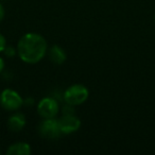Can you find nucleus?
Returning a JSON list of instances; mask_svg holds the SVG:
<instances>
[{
	"mask_svg": "<svg viewBox=\"0 0 155 155\" xmlns=\"http://www.w3.org/2000/svg\"><path fill=\"white\" fill-rule=\"evenodd\" d=\"M48 51L47 41L37 33H27L19 39L17 45V53L20 60L27 64H36Z\"/></svg>",
	"mask_w": 155,
	"mask_h": 155,
	"instance_id": "obj_1",
	"label": "nucleus"
},
{
	"mask_svg": "<svg viewBox=\"0 0 155 155\" xmlns=\"http://www.w3.org/2000/svg\"><path fill=\"white\" fill-rule=\"evenodd\" d=\"M3 52H5V54L8 56V58H13L14 55H16V53H17V51L15 50V48H13L12 46H5V50H3Z\"/></svg>",
	"mask_w": 155,
	"mask_h": 155,
	"instance_id": "obj_10",
	"label": "nucleus"
},
{
	"mask_svg": "<svg viewBox=\"0 0 155 155\" xmlns=\"http://www.w3.org/2000/svg\"><path fill=\"white\" fill-rule=\"evenodd\" d=\"M0 104L7 110H17L22 106L24 100L17 91L7 88L0 94Z\"/></svg>",
	"mask_w": 155,
	"mask_h": 155,
	"instance_id": "obj_3",
	"label": "nucleus"
},
{
	"mask_svg": "<svg viewBox=\"0 0 155 155\" xmlns=\"http://www.w3.org/2000/svg\"><path fill=\"white\" fill-rule=\"evenodd\" d=\"M89 91L84 85L73 84L69 86L64 93V100L71 105H81L88 99Z\"/></svg>",
	"mask_w": 155,
	"mask_h": 155,
	"instance_id": "obj_2",
	"label": "nucleus"
},
{
	"mask_svg": "<svg viewBox=\"0 0 155 155\" xmlns=\"http://www.w3.org/2000/svg\"><path fill=\"white\" fill-rule=\"evenodd\" d=\"M5 46H7V41L2 34H0V52H3Z\"/></svg>",
	"mask_w": 155,
	"mask_h": 155,
	"instance_id": "obj_12",
	"label": "nucleus"
},
{
	"mask_svg": "<svg viewBox=\"0 0 155 155\" xmlns=\"http://www.w3.org/2000/svg\"><path fill=\"white\" fill-rule=\"evenodd\" d=\"M48 55H49V58L52 63L56 65H61L66 61L67 55L66 52L63 48H61L60 46L54 45L48 50Z\"/></svg>",
	"mask_w": 155,
	"mask_h": 155,
	"instance_id": "obj_8",
	"label": "nucleus"
},
{
	"mask_svg": "<svg viewBox=\"0 0 155 155\" xmlns=\"http://www.w3.org/2000/svg\"><path fill=\"white\" fill-rule=\"evenodd\" d=\"M26 116L22 113H15L8 119V127L12 132H20L26 125Z\"/></svg>",
	"mask_w": 155,
	"mask_h": 155,
	"instance_id": "obj_7",
	"label": "nucleus"
},
{
	"mask_svg": "<svg viewBox=\"0 0 155 155\" xmlns=\"http://www.w3.org/2000/svg\"><path fill=\"white\" fill-rule=\"evenodd\" d=\"M73 113H74L73 105L66 103V105H64V107H63V115H72Z\"/></svg>",
	"mask_w": 155,
	"mask_h": 155,
	"instance_id": "obj_11",
	"label": "nucleus"
},
{
	"mask_svg": "<svg viewBox=\"0 0 155 155\" xmlns=\"http://www.w3.org/2000/svg\"><path fill=\"white\" fill-rule=\"evenodd\" d=\"M8 155H30L31 147L27 142H15L11 144L7 150Z\"/></svg>",
	"mask_w": 155,
	"mask_h": 155,
	"instance_id": "obj_9",
	"label": "nucleus"
},
{
	"mask_svg": "<svg viewBox=\"0 0 155 155\" xmlns=\"http://www.w3.org/2000/svg\"><path fill=\"white\" fill-rule=\"evenodd\" d=\"M5 8H3V5L0 3V21H2L3 20V18H5Z\"/></svg>",
	"mask_w": 155,
	"mask_h": 155,
	"instance_id": "obj_13",
	"label": "nucleus"
},
{
	"mask_svg": "<svg viewBox=\"0 0 155 155\" xmlns=\"http://www.w3.org/2000/svg\"><path fill=\"white\" fill-rule=\"evenodd\" d=\"M58 125L62 134H72L77 132L81 127V120L78 117L72 115H63L58 119Z\"/></svg>",
	"mask_w": 155,
	"mask_h": 155,
	"instance_id": "obj_6",
	"label": "nucleus"
},
{
	"mask_svg": "<svg viewBox=\"0 0 155 155\" xmlns=\"http://www.w3.org/2000/svg\"><path fill=\"white\" fill-rule=\"evenodd\" d=\"M60 112V105L53 98H44L37 104V113L44 119L54 118Z\"/></svg>",
	"mask_w": 155,
	"mask_h": 155,
	"instance_id": "obj_4",
	"label": "nucleus"
},
{
	"mask_svg": "<svg viewBox=\"0 0 155 155\" xmlns=\"http://www.w3.org/2000/svg\"><path fill=\"white\" fill-rule=\"evenodd\" d=\"M38 132L41 137L51 140L58 139L62 134L60 125H58V121L54 118L45 119L44 121H41L38 127Z\"/></svg>",
	"mask_w": 155,
	"mask_h": 155,
	"instance_id": "obj_5",
	"label": "nucleus"
},
{
	"mask_svg": "<svg viewBox=\"0 0 155 155\" xmlns=\"http://www.w3.org/2000/svg\"><path fill=\"white\" fill-rule=\"evenodd\" d=\"M3 68H5V61H3V58L0 56V73H1V71L3 70Z\"/></svg>",
	"mask_w": 155,
	"mask_h": 155,
	"instance_id": "obj_14",
	"label": "nucleus"
}]
</instances>
